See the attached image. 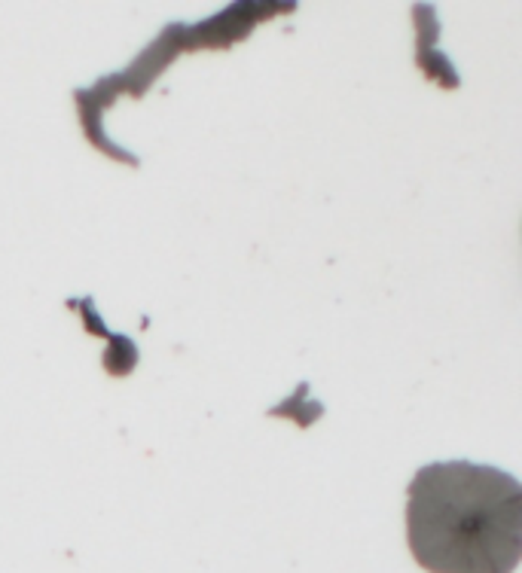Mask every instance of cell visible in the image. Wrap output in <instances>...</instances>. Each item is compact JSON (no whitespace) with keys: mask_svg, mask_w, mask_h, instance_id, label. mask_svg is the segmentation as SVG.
Instances as JSON below:
<instances>
[{"mask_svg":"<svg viewBox=\"0 0 522 573\" xmlns=\"http://www.w3.org/2000/svg\"><path fill=\"white\" fill-rule=\"evenodd\" d=\"M409 549L431 573H513L522 488L483 464H431L409 485Z\"/></svg>","mask_w":522,"mask_h":573,"instance_id":"cell-1","label":"cell"}]
</instances>
